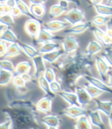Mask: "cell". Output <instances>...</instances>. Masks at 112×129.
Masks as SVG:
<instances>
[{"label":"cell","mask_w":112,"mask_h":129,"mask_svg":"<svg viewBox=\"0 0 112 129\" xmlns=\"http://www.w3.org/2000/svg\"><path fill=\"white\" fill-rule=\"evenodd\" d=\"M108 83L107 84L109 87H112V73H108Z\"/></svg>","instance_id":"50"},{"label":"cell","mask_w":112,"mask_h":129,"mask_svg":"<svg viewBox=\"0 0 112 129\" xmlns=\"http://www.w3.org/2000/svg\"><path fill=\"white\" fill-rule=\"evenodd\" d=\"M53 98L50 96H44L35 105V108L38 111L43 113H49L51 112L52 109Z\"/></svg>","instance_id":"6"},{"label":"cell","mask_w":112,"mask_h":129,"mask_svg":"<svg viewBox=\"0 0 112 129\" xmlns=\"http://www.w3.org/2000/svg\"><path fill=\"white\" fill-rule=\"evenodd\" d=\"M85 77H86V80L89 83V84L92 85L93 86L96 87L97 89H100L102 92H105L112 94V89L110 87H109L101 80L96 78V77H94V76H86Z\"/></svg>","instance_id":"8"},{"label":"cell","mask_w":112,"mask_h":129,"mask_svg":"<svg viewBox=\"0 0 112 129\" xmlns=\"http://www.w3.org/2000/svg\"><path fill=\"white\" fill-rule=\"evenodd\" d=\"M87 115L89 117L90 119V123L100 129H104L106 128L104 126V124L102 121L100 112L98 110H94V111H89L87 112Z\"/></svg>","instance_id":"12"},{"label":"cell","mask_w":112,"mask_h":129,"mask_svg":"<svg viewBox=\"0 0 112 129\" xmlns=\"http://www.w3.org/2000/svg\"><path fill=\"white\" fill-rule=\"evenodd\" d=\"M6 28V27L5 26V25H3V24H0V35H1L2 32L4 31V29H5Z\"/></svg>","instance_id":"54"},{"label":"cell","mask_w":112,"mask_h":129,"mask_svg":"<svg viewBox=\"0 0 112 129\" xmlns=\"http://www.w3.org/2000/svg\"><path fill=\"white\" fill-rule=\"evenodd\" d=\"M101 57L107 63V64L112 67V50L106 49L105 52L101 55Z\"/></svg>","instance_id":"39"},{"label":"cell","mask_w":112,"mask_h":129,"mask_svg":"<svg viewBox=\"0 0 112 129\" xmlns=\"http://www.w3.org/2000/svg\"><path fill=\"white\" fill-rule=\"evenodd\" d=\"M0 24L5 25L6 27L12 26L15 24L14 18L10 14H5L0 15Z\"/></svg>","instance_id":"32"},{"label":"cell","mask_w":112,"mask_h":129,"mask_svg":"<svg viewBox=\"0 0 112 129\" xmlns=\"http://www.w3.org/2000/svg\"><path fill=\"white\" fill-rule=\"evenodd\" d=\"M34 66V76L37 79H38L40 76H43L44 73L46 70V66H45V61L44 60L41 54L38 55L37 57H34L32 59Z\"/></svg>","instance_id":"10"},{"label":"cell","mask_w":112,"mask_h":129,"mask_svg":"<svg viewBox=\"0 0 112 129\" xmlns=\"http://www.w3.org/2000/svg\"><path fill=\"white\" fill-rule=\"evenodd\" d=\"M18 44H19L21 50L31 59H33L34 57H37L38 55L40 54L39 52H38V50L35 47H34L33 46H31V45H30L28 44L18 42Z\"/></svg>","instance_id":"18"},{"label":"cell","mask_w":112,"mask_h":129,"mask_svg":"<svg viewBox=\"0 0 112 129\" xmlns=\"http://www.w3.org/2000/svg\"><path fill=\"white\" fill-rule=\"evenodd\" d=\"M108 121H109L110 127L111 129H112V112H111V113L110 114V115L108 116Z\"/></svg>","instance_id":"53"},{"label":"cell","mask_w":112,"mask_h":129,"mask_svg":"<svg viewBox=\"0 0 112 129\" xmlns=\"http://www.w3.org/2000/svg\"><path fill=\"white\" fill-rule=\"evenodd\" d=\"M90 1H91V3H92L94 6H95V5L101 4L102 2H103V0H90Z\"/></svg>","instance_id":"51"},{"label":"cell","mask_w":112,"mask_h":129,"mask_svg":"<svg viewBox=\"0 0 112 129\" xmlns=\"http://www.w3.org/2000/svg\"><path fill=\"white\" fill-rule=\"evenodd\" d=\"M101 50H102V45L101 44V43H99L98 41L93 40L88 44L86 49V53L91 57L99 53Z\"/></svg>","instance_id":"21"},{"label":"cell","mask_w":112,"mask_h":129,"mask_svg":"<svg viewBox=\"0 0 112 129\" xmlns=\"http://www.w3.org/2000/svg\"><path fill=\"white\" fill-rule=\"evenodd\" d=\"M11 128H12V121L10 119H8L0 124V129H11Z\"/></svg>","instance_id":"43"},{"label":"cell","mask_w":112,"mask_h":129,"mask_svg":"<svg viewBox=\"0 0 112 129\" xmlns=\"http://www.w3.org/2000/svg\"><path fill=\"white\" fill-rule=\"evenodd\" d=\"M95 66L98 72V74L101 78L102 81L107 80V75L110 70V66L103 59L102 57H96L95 58Z\"/></svg>","instance_id":"4"},{"label":"cell","mask_w":112,"mask_h":129,"mask_svg":"<svg viewBox=\"0 0 112 129\" xmlns=\"http://www.w3.org/2000/svg\"><path fill=\"white\" fill-rule=\"evenodd\" d=\"M65 53H64L63 50L61 49V48H59L57 50H55L52 51V52L42 54L41 56H42L44 61H46L47 63H53L55 61H57Z\"/></svg>","instance_id":"16"},{"label":"cell","mask_w":112,"mask_h":129,"mask_svg":"<svg viewBox=\"0 0 112 129\" xmlns=\"http://www.w3.org/2000/svg\"><path fill=\"white\" fill-rule=\"evenodd\" d=\"M106 33L112 37V18L107 22V30Z\"/></svg>","instance_id":"45"},{"label":"cell","mask_w":112,"mask_h":129,"mask_svg":"<svg viewBox=\"0 0 112 129\" xmlns=\"http://www.w3.org/2000/svg\"><path fill=\"white\" fill-rule=\"evenodd\" d=\"M62 1H66V2H68V3H75L78 6H80V3L79 0H62Z\"/></svg>","instance_id":"52"},{"label":"cell","mask_w":112,"mask_h":129,"mask_svg":"<svg viewBox=\"0 0 112 129\" xmlns=\"http://www.w3.org/2000/svg\"><path fill=\"white\" fill-rule=\"evenodd\" d=\"M22 50L18 43L11 44L9 46H8L7 50L6 51V54H4L3 57H13L15 56H18L21 54Z\"/></svg>","instance_id":"22"},{"label":"cell","mask_w":112,"mask_h":129,"mask_svg":"<svg viewBox=\"0 0 112 129\" xmlns=\"http://www.w3.org/2000/svg\"><path fill=\"white\" fill-rule=\"evenodd\" d=\"M43 76L49 83L56 80V73L52 68H47Z\"/></svg>","instance_id":"34"},{"label":"cell","mask_w":112,"mask_h":129,"mask_svg":"<svg viewBox=\"0 0 112 129\" xmlns=\"http://www.w3.org/2000/svg\"><path fill=\"white\" fill-rule=\"evenodd\" d=\"M76 129H92V124L86 115L81 116L78 118L76 124Z\"/></svg>","instance_id":"29"},{"label":"cell","mask_w":112,"mask_h":129,"mask_svg":"<svg viewBox=\"0 0 112 129\" xmlns=\"http://www.w3.org/2000/svg\"><path fill=\"white\" fill-rule=\"evenodd\" d=\"M41 122L47 127H58L60 124V119L57 115H47L41 118Z\"/></svg>","instance_id":"20"},{"label":"cell","mask_w":112,"mask_h":129,"mask_svg":"<svg viewBox=\"0 0 112 129\" xmlns=\"http://www.w3.org/2000/svg\"><path fill=\"white\" fill-rule=\"evenodd\" d=\"M95 102L97 106V110L104 113L107 116H109L112 112V100L103 101L95 99Z\"/></svg>","instance_id":"13"},{"label":"cell","mask_w":112,"mask_h":129,"mask_svg":"<svg viewBox=\"0 0 112 129\" xmlns=\"http://www.w3.org/2000/svg\"><path fill=\"white\" fill-rule=\"evenodd\" d=\"M63 115H65L72 118H79L81 116L87 115V111L81 106H69V107L64 109L62 112Z\"/></svg>","instance_id":"5"},{"label":"cell","mask_w":112,"mask_h":129,"mask_svg":"<svg viewBox=\"0 0 112 129\" xmlns=\"http://www.w3.org/2000/svg\"><path fill=\"white\" fill-rule=\"evenodd\" d=\"M50 89L51 92L54 94H57L58 92H60L62 90L60 83L57 80H54V81L50 83Z\"/></svg>","instance_id":"38"},{"label":"cell","mask_w":112,"mask_h":129,"mask_svg":"<svg viewBox=\"0 0 112 129\" xmlns=\"http://www.w3.org/2000/svg\"><path fill=\"white\" fill-rule=\"evenodd\" d=\"M84 89L86 90V92H88V94L89 95L91 99H96L97 97H98L99 95H101L103 93L102 91H101L100 89L93 86L91 84L86 85L85 87H84Z\"/></svg>","instance_id":"31"},{"label":"cell","mask_w":112,"mask_h":129,"mask_svg":"<svg viewBox=\"0 0 112 129\" xmlns=\"http://www.w3.org/2000/svg\"><path fill=\"white\" fill-rule=\"evenodd\" d=\"M104 129H107V128H104Z\"/></svg>","instance_id":"58"},{"label":"cell","mask_w":112,"mask_h":129,"mask_svg":"<svg viewBox=\"0 0 112 129\" xmlns=\"http://www.w3.org/2000/svg\"><path fill=\"white\" fill-rule=\"evenodd\" d=\"M59 5L61 7H63V8L67 9L68 6H69V3L68 2H66V1H62V0H60V1L59 2Z\"/></svg>","instance_id":"49"},{"label":"cell","mask_w":112,"mask_h":129,"mask_svg":"<svg viewBox=\"0 0 112 129\" xmlns=\"http://www.w3.org/2000/svg\"><path fill=\"white\" fill-rule=\"evenodd\" d=\"M63 18L67 23L72 25H75L76 24L83 22L84 19H85V14L82 10L77 8H73L68 11Z\"/></svg>","instance_id":"1"},{"label":"cell","mask_w":112,"mask_h":129,"mask_svg":"<svg viewBox=\"0 0 112 129\" xmlns=\"http://www.w3.org/2000/svg\"><path fill=\"white\" fill-rule=\"evenodd\" d=\"M91 27H92L91 22H89V21L81 22V23L76 24L75 25H72L70 28L66 30L65 32L66 33H71V34H81V33L85 32L86 30H88Z\"/></svg>","instance_id":"15"},{"label":"cell","mask_w":112,"mask_h":129,"mask_svg":"<svg viewBox=\"0 0 112 129\" xmlns=\"http://www.w3.org/2000/svg\"><path fill=\"white\" fill-rule=\"evenodd\" d=\"M16 2H17V0H8V1L6 3V4L10 9H12L16 6Z\"/></svg>","instance_id":"47"},{"label":"cell","mask_w":112,"mask_h":129,"mask_svg":"<svg viewBox=\"0 0 112 129\" xmlns=\"http://www.w3.org/2000/svg\"><path fill=\"white\" fill-rule=\"evenodd\" d=\"M57 94L63 99H64L66 102H68L69 104V106H80L79 104V102H78V99H77V96H76V93L71 92H68V91H63V90H61Z\"/></svg>","instance_id":"17"},{"label":"cell","mask_w":112,"mask_h":129,"mask_svg":"<svg viewBox=\"0 0 112 129\" xmlns=\"http://www.w3.org/2000/svg\"><path fill=\"white\" fill-rule=\"evenodd\" d=\"M67 11V9L61 7L59 4L53 5L50 9V15L51 18L58 17L66 12Z\"/></svg>","instance_id":"30"},{"label":"cell","mask_w":112,"mask_h":129,"mask_svg":"<svg viewBox=\"0 0 112 129\" xmlns=\"http://www.w3.org/2000/svg\"><path fill=\"white\" fill-rule=\"evenodd\" d=\"M109 20H110V18L107 16L98 15L94 17V18L92 20V23L95 25H98V26H100V25H103L104 24H107V22Z\"/></svg>","instance_id":"36"},{"label":"cell","mask_w":112,"mask_h":129,"mask_svg":"<svg viewBox=\"0 0 112 129\" xmlns=\"http://www.w3.org/2000/svg\"><path fill=\"white\" fill-rule=\"evenodd\" d=\"M38 85H39L40 88L45 92L46 95L50 96L53 99L55 97V94L53 93L50 89V83L45 80L44 76H41L39 77V78L38 79Z\"/></svg>","instance_id":"25"},{"label":"cell","mask_w":112,"mask_h":129,"mask_svg":"<svg viewBox=\"0 0 112 129\" xmlns=\"http://www.w3.org/2000/svg\"><path fill=\"white\" fill-rule=\"evenodd\" d=\"M47 129H58V127H48Z\"/></svg>","instance_id":"57"},{"label":"cell","mask_w":112,"mask_h":129,"mask_svg":"<svg viewBox=\"0 0 112 129\" xmlns=\"http://www.w3.org/2000/svg\"><path fill=\"white\" fill-rule=\"evenodd\" d=\"M69 25L66 21L60 20H51L44 24V28L50 32H57L67 28Z\"/></svg>","instance_id":"3"},{"label":"cell","mask_w":112,"mask_h":129,"mask_svg":"<svg viewBox=\"0 0 112 129\" xmlns=\"http://www.w3.org/2000/svg\"><path fill=\"white\" fill-rule=\"evenodd\" d=\"M47 0H29L31 5H44Z\"/></svg>","instance_id":"46"},{"label":"cell","mask_w":112,"mask_h":129,"mask_svg":"<svg viewBox=\"0 0 112 129\" xmlns=\"http://www.w3.org/2000/svg\"><path fill=\"white\" fill-rule=\"evenodd\" d=\"M12 82L13 84L15 87H17L18 89H23L25 87V84L26 83L24 81V80L22 79V77L21 76L18 75H14L13 79H12Z\"/></svg>","instance_id":"35"},{"label":"cell","mask_w":112,"mask_h":129,"mask_svg":"<svg viewBox=\"0 0 112 129\" xmlns=\"http://www.w3.org/2000/svg\"><path fill=\"white\" fill-rule=\"evenodd\" d=\"M92 31L95 35V37L96 38L97 41L101 43V40H102V38L104 37V35H105V31H104L103 30H101V28H98V27H94V28H92Z\"/></svg>","instance_id":"37"},{"label":"cell","mask_w":112,"mask_h":129,"mask_svg":"<svg viewBox=\"0 0 112 129\" xmlns=\"http://www.w3.org/2000/svg\"><path fill=\"white\" fill-rule=\"evenodd\" d=\"M63 50L65 54H69L76 50L79 45L78 41L72 36H68L63 40L62 42Z\"/></svg>","instance_id":"7"},{"label":"cell","mask_w":112,"mask_h":129,"mask_svg":"<svg viewBox=\"0 0 112 129\" xmlns=\"http://www.w3.org/2000/svg\"><path fill=\"white\" fill-rule=\"evenodd\" d=\"M95 9L97 12V13L100 15L103 16H112V6L109 5H104V4H99L95 5Z\"/></svg>","instance_id":"26"},{"label":"cell","mask_w":112,"mask_h":129,"mask_svg":"<svg viewBox=\"0 0 112 129\" xmlns=\"http://www.w3.org/2000/svg\"><path fill=\"white\" fill-rule=\"evenodd\" d=\"M31 69V64L29 61L27 60L21 61L18 63L15 67L14 75L21 76L25 73H29Z\"/></svg>","instance_id":"19"},{"label":"cell","mask_w":112,"mask_h":129,"mask_svg":"<svg viewBox=\"0 0 112 129\" xmlns=\"http://www.w3.org/2000/svg\"><path fill=\"white\" fill-rule=\"evenodd\" d=\"M16 6L18 8V9L20 10L21 15H24L27 17H29L30 18L32 19H38L36 18L31 13V9H30V6H27L23 0H17L16 2Z\"/></svg>","instance_id":"24"},{"label":"cell","mask_w":112,"mask_h":129,"mask_svg":"<svg viewBox=\"0 0 112 129\" xmlns=\"http://www.w3.org/2000/svg\"><path fill=\"white\" fill-rule=\"evenodd\" d=\"M21 76L22 77V79L24 80V81L25 83L29 82V81H31V76H30V74H29V73H25V74H23V75H21Z\"/></svg>","instance_id":"48"},{"label":"cell","mask_w":112,"mask_h":129,"mask_svg":"<svg viewBox=\"0 0 112 129\" xmlns=\"http://www.w3.org/2000/svg\"><path fill=\"white\" fill-rule=\"evenodd\" d=\"M0 41H3L6 43L14 44L18 42V38L11 28L6 27L0 35Z\"/></svg>","instance_id":"14"},{"label":"cell","mask_w":112,"mask_h":129,"mask_svg":"<svg viewBox=\"0 0 112 129\" xmlns=\"http://www.w3.org/2000/svg\"><path fill=\"white\" fill-rule=\"evenodd\" d=\"M11 9L6 3H0V15L9 14Z\"/></svg>","instance_id":"41"},{"label":"cell","mask_w":112,"mask_h":129,"mask_svg":"<svg viewBox=\"0 0 112 129\" xmlns=\"http://www.w3.org/2000/svg\"><path fill=\"white\" fill-rule=\"evenodd\" d=\"M107 5L110 6L112 4V0H107Z\"/></svg>","instance_id":"55"},{"label":"cell","mask_w":112,"mask_h":129,"mask_svg":"<svg viewBox=\"0 0 112 129\" xmlns=\"http://www.w3.org/2000/svg\"><path fill=\"white\" fill-rule=\"evenodd\" d=\"M9 14H10L13 18H14V17H20L21 15H22L21 13V12H20V10L18 9V8L17 6H15V7L11 9V11H10V13H9Z\"/></svg>","instance_id":"44"},{"label":"cell","mask_w":112,"mask_h":129,"mask_svg":"<svg viewBox=\"0 0 112 129\" xmlns=\"http://www.w3.org/2000/svg\"><path fill=\"white\" fill-rule=\"evenodd\" d=\"M101 43L107 47H112V37L107 35V33H105V35L102 38Z\"/></svg>","instance_id":"40"},{"label":"cell","mask_w":112,"mask_h":129,"mask_svg":"<svg viewBox=\"0 0 112 129\" xmlns=\"http://www.w3.org/2000/svg\"><path fill=\"white\" fill-rule=\"evenodd\" d=\"M8 0H0V3H6Z\"/></svg>","instance_id":"56"},{"label":"cell","mask_w":112,"mask_h":129,"mask_svg":"<svg viewBox=\"0 0 112 129\" xmlns=\"http://www.w3.org/2000/svg\"><path fill=\"white\" fill-rule=\"evenodd\" d=\"M7 44L3 41H0V57H3L4 54H6V51L7 50Z\"/></svg>","instance_id":"42"},{"label":"cell","mask_w":112,"mask_h":129,"mask_svg":"<svg viewBox=\"0 0 112 129\" xmlns=\"http://www.w3.org/2000/svg\"><path fill=\"white\" fill-rule=\"evenodd\" d=\"M62 38L60 37H57L54 35H53V33L47 31L44 28H41L38 35L36 38L37 42L39 44H44L46 42H49V41H58V40H61Z\"/></svg>","instance_id":"9"},{"label":"cell","mask_w":112,"mask_h":129,"mask_svg":"<svg viewBox=\"0 0 112 129\" xmlns=\"http://www.w3.org/2000/svg\"><path fill=\"white\" fill-rule=\"evenodd\" d=\"M14 73L0 69V86L8 85L13 79Z\"/></svg>","instance_id":"27"},{"label":"cell","mask_w":112,"mask_h":129,"mask_svg":"<svg viewBox=\"0 0 112 129\" xmlns=\"http://www.w3.org/2000/svg\"><path fill=\"white\" fill-rule=\"evenodd\" d=\"M76 95L77 96L78 102L81 107L85 106L89 104V102H91V98L86 90L84 89L83 87L78 86L76 89Z\"/></svg>","instance_id":"11"},{"label":"cell","mask_w":112,"mask_h":129,"mask_svg":"<svg viewBox=\"0 0 112 129\" xmlns=\"http://www.w3.org/2000/svg\"><path fill=\"white\" fill-rule=\"evenodd\" d=\"M15 67L12 61L9 60H0V69L14 73Z\"/></svg>","instance_id":"33"},{"label":"cell","mask_w":112,"mask_h":129,"mask_svg":"<svg viewBox=\"0 0 112 129\" xmlns=\"http://www.w3.org/2000/svg\"><path fill=\"white\" fill-rule=\"evenodd\" d=\"M41 29V23L38 19L30 18L24 24V30L26 33L32 38H36Z\"/></svg>","instance_id":"2"},{"label":"cell","mask_w":112,"mask_h":129,"mask_svg":"<svg viewBox=\"0 0 112 129\" xmlns=\"http://www.w3.org/2000/svg\"><path fill=\"white\" fill-rule=\"evenodd\" d=\"M30 9L32 15L38 19L42 18L46 12V8L44 5H31Z\"/></svg>","instance_id":"28"},{"label":"cell","mask_w":112,"mask_h":129,"mask_svg":"<svg viewBox=\"0 0 112 129\" xmlns=\"http://www.w3.org/2000/svg\"><path fill=\"white\" fill-rule=\"evenodd\" d=\"M59 48H60L59 44L53 42V41H49V42H46L42 44V46L38 50V52L41 55H42L44 54L52 52V51H53L55 50H57Z\"/></svg>","instance_id":"23"}]
</instances>
